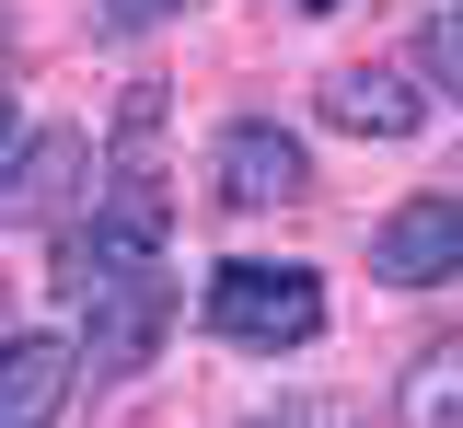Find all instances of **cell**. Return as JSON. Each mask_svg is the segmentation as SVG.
Here are the masks:
<instances>
[{"mask_svg":"<svg viewBox=\"0 0 463 428\" xmlns=\"http://www.w3.org/2000/svg\"><path fill=\"white\" fill-rule=\"evenodd\" d=\"M163 232H174V197L151 163H128L116 185H93V220L58 244V290L81 302L93 278H128V266H163Z\"/></svg>","mask_w":463,"mask_h":428,"instance_id":"1","label":"cell"},{"mask_svg":"<svg viewBox=\"0 0 463 428\" xmlns=\"http://www.w3.org/2000/svg\"><path fill=\"white\" fill-rule=\"evenodd\" d=\"M209 336L221 348H255V359L313 348L325 336V278L313 266H221L209 278Z\"/></svg>","mask_w":463,"mask_h":428,"instance_id":"2","label":"cell"},{"mask_svg":"<svg viewBox=\"0 0 463 428\" xmlns=\"http://www.w3.org/2000/svg\"><path fill=\"white\" fill-rule=\"evenodd\" d=\"M163 324H174V278H163V266L93 278V290H81V370H93V382H128V370H151Z\"/></svg>","mask_w":463,"mask_h":428,"instance_id":"3","label":"cell"},{"mask_svg":"<svg viewBox=\"0 0 463 428\" xmlns=\"http://www.w3.org/2000/svg\"><path fill=\"white\" fill-rule=\"evenodd\" d=\"M209 197L221 209H289V197H313V151L279 116H232L209 151Z\"/></svg>","mask_w":463,"mask_h":428,"instance_id":"4","label":"cell"},{"mask_svg":"<svg viewBox=\"0 0 463 428\" xmlns=\"http://www.w3.org/2000/svg\"><path fill=\"white\" fill-rule=\"evenodd\" d=\"M93 174V139L81 127H35L12 163H0V232H58L70 220V197Z\"/></svg>","mask_w":463,"mask_h":428,"instance_id":"5","label":"cell"},{"mask_svg":"<svg viewBox=\"0 0 463 428\" xmlns=\"http://www.w3.org/2000/svg\"><path fill=\"white\" fill-rule=\"evenodd\" d=\"M371 278H394V290H440V278H463V197H405V209H383Z\"/></svg>","mask_w":463,"mask_h":428,"instance_id":"6","label":"cell"},{"mask_svg":"<svg viewBox=\"0 0 463 428\" xmlns=\"http://www.w3.org/2000/svg\"><path fill=\"white\" fill-rule=\"evenodd\" d=\"M81 394V348L70 336H0V428H58Z\"/></svg>","mask_w":463,"mask_h":428,"instance_id":"7","label":"cell"},{"mask_svg":"<svg viewBox=\"0 0 463 428\" xmlns=\"http://www.w3.org/2000/svg\"><path fill=\"white\" fill-rule=\"evenodd\" d=\"M325 127H347V139H417V127H429V93H417L405 70L347 59V70H325Z\"/></svg>","mask_w":463,"mask_h":428,"instance_id":"8","label":"cell"},{"mask_svg":"<svg viewBox=\"0 0 463 428\" xmlns=\"http://www.w3.org/2000/svg\"><path fill=\"white\" fill-rule=\"evenodd\" d=\"M405 428H463V336H440L405 370Z\"/></svg>","mask_w":463,"mask_h":428,"instance_id":"9","label":"cell"},{"mask_svg":"<svg viewBox=\"0 0 463 428\" xmlns=\"http://www.w3.org/2000/svg\"><path fill=\"white\" fill-rule=\"evenodd\" d=\"M429 70L463 93V12H440V23H429Z\"/></svg>","mask_w":463,"mask_h":428,"instance_id":"10","label":"cell"},{"mask_svg":"<svg viewBox=\"0 0 463 428\" xmlns=\"http://www.w3.org/2000/svg\"><path fill=\"white\" fill-rule=\"evenodd\" d=\"M255 428H347L336 405H279V417H255Z\"/></svg>","mask_w":463,"mask_h":428,"instance_id":"11","label":"cell"},{"mask_svg":"<svg viewBox=\"0 0 463 428\" xmlns=\"http://www.w3.org/2000/svg\"><path fill=\"white\" fill-rule=\"evenodd\" d=\"M116 12H128V23H163V12H185V0H116Z\"/></svg>","mask_w":463,"mask_h":428,"instance_id":"12","label":"cell"},{"mask_svg":"<svg viewBox=\"0 0 463 428\" xmlns=\"http://www.w3.org/2000/svg\"><path fill=\"white\" fill-rule=\"evenodd\" d=\"M0 127H12V59H0Z\"/></svg>","mask_w":463,"mask_h":428,"instance_id":"13","label":"cell"},{"mask_svg":"<svg viewBox=\"0 0 463 428\" xmlns=\"http://www.w3.org/2000/svg\"><path fill=\"white\" fill-rule=\"evenodd\" d=\"M289 12H336V0H289Z\"/></svg>","mask_w":463,"mask_h":428,"instance_id":"14","label":"cell"}]
</instances>
